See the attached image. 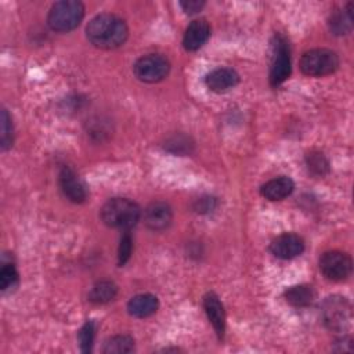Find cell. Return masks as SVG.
<instances>
[{"label":"cell","mask_w":354,"mask_h":354,"mask_svg":"<svg viewBox=\"0 0 354 354\" xmlns=\"http://www.w3.org/2000/svg\"><path fill=\"white\" fill-rule=\"evenodd\" d=\"M339 68V57L328 48H313L306 51L300 59V69L304 75L322 77L333 73Z\"/></svg>","instance_id":"cell-5"},{"label":"cell","mask_w":354,"mask_h":354,"mask_svg":"<svg viewBox=\"0 0 354 354\" xmlns=\"http://www.w3.org/2000/svg\"><path fill=\"white\" fill-rule=\"evenodd\" d=\"M94 335H95V328L93 321H86L84 325L79 330V343L80 348L83 353H90L94 342Z\"/></svg>","instance_id":"cell-24"},{"label":"cell","mask_w":354,"mask_h":354,"mask_svg":"<svg viewBox=\"0 0 354 354\" xmlns=\"http://www.w3.org/2000/svg\"><path fill=\"white\" fill-rule=\"evenodd\" d=\"M303 250H304V241L301 239V236L292 232L282 234L275 239H272V242L270 243V252L275 257L282 260L295 259L300 256Z\"/></svg>","instance_id":"cell-9"},{"label":"cell","mask_w":354,"mask_h":354,"mask_svg":"<svg viewBox=\"0 0 354 354\" xmlns=\"http://www.w3.org/2000/svg\"><path fill=\"white\" fill-rule=\"evenodd\" d=\"M335 350L336 351H343V353H353L354 347H353V339L348 336H343L340 339H337L335 342Z\"/></svg>","instance_id":"cell-29"},{"label":"cell","mask_w":354,"mask_h":354,"mask_svg":"<svg viewBox=\"0 0 354 354\" xmlns=\"http://www.w3.org/2000/svg\"><path fill=\"white\" fill-rule=\"evenodd\" d=\"M131 250H133V241L129 232H124L123 236L120 238V243H119V250H118V264L122 267L124 266L130 256H131Z\"/></svg>","instance_id":"cell-26"},{"label":"cell","mask_w":354,"mask_h":354,"mask_svg":"<svg viewBox=\"0 0 354 354\" xmlns=\"http://www.w3.org/2000/svg\"><path fill=\"white\" fill-rule=\"evenodd\" d=\"M59 188L65 198L73 203H82L87 198V191L79 176L68 166H64L59 171Z\"/></svg>","instance_id":"cell-10"},{"label":"cell","mask_w":354,"mask_h":354,"mask_svg":"<svg viewBox=\"0 0 354 354\" xmlns=\"http://www.w3.org/2000/svg\"><path fill=\"white\" fill-rule=\"evenodd\" d=\"M134 350V340L129 335H116L108 339L102 351L105 354H126Z\"/></svg>","instance_id":"cell-20"},{"label":"cell","mask_w":354,"mask_h":354,"mask_svg":"<svg viewBox=\"0 0 354 354\" xmlns=\"http://www.w3.org/2000/svg\"><path fill=\"white\" fill-rule=\"evenodd\" d=\"M295 183L288 176H279L261 185L260 194L268 201H282L292 194Z\"/></svg>","instance_id":"cell-15"},{"label":"cell","mask_w":354,"mask_h":354,"mask_svg":"<svg viewBox=\"0 0 354 354\" xmlns=\"http://www.w3.org/2000/svg\"><path fill=\"white\" fill-rule=\"evenodd\" d=\"M100 216L105 225L129 231L138 223L141 209L136 202L127 198H113L105 202L101 207Z\"/></svg>","instance_id":"cell-2"},{"label":"cell","mask_w":354,"mask_h":354,"mask_svg":"<svg viewBox=\"0 0 354 354\" xmlns=\"http://www.w3.org/2000/svg\"><path fill=\"white\" fill-rule=\"evenodd\" d=\"M321 319L333 332H344L351 326L353 311L346 297L329 296L321 304Z\"/></svg>","instance_id":"cell-4"},{"label":"cell","mask_w":354,"mask_h":354,"mask_svg":"<svg viewBox=\"0 0 354 354\" xmlns=\"http://www.w3.org/2000/svg\"><path fill=\"white\" fill-rule=\"evenodd\" d=\"M87 40L97 48L113 50L126 41L129 28L120 17L109 12L98 14L86 26Z\"/></svg>","instance_id":"cell-1"},{"label":"cell","mask_w":354,"mask_h":354,"mask_svg":"<svg viewBox=\"0 0 354 354\" xmlns=\"http://www.w3.org/2000/svg\"><path fill=\"white\" fill-rule=\"evenodd\" d=\"M271 47L272 55L270 66V83L272 87H277L283 83L290 75V50L286 39L282 35L274 36Z\"/></svg>","instance_id":"cell-6"},{"label":"cell","mask_w":354,"mask_h":354,"mask_svg":"<svg viewBox=\"0 0 354 354\" xmlns=\"http://www.w3.org/2000/svg\"><path fill=\"white\" fill-rule=\"evenodd\" d=\"M159 307V300L155 295L140 293L133 296L127 303V311L136 318H147L156 313Z\"/></svg>","instance_id":"cell-16"},{"label":"cell","mask_w":354,"mask_h":354,"mask_svg":"<svg viewBox=\"0 0 354 354\" xmlns=\"http://www.w3.org/2000/svg\"><path fill=\"white\" fill-rule=\"evenodd\" d=\"M203 6H205V1L202 0H185L180 3V7L184 10V12L189 15L199 12L203 8Z\"/></svg>","instance_id":"cell-28"},{"label":"cell","mask_w":354,"mask_h":354,"mask_svg":"<svg viewBox=\"0 0 354 354\" xmlns=\"http://www.w3.org/2000/svg\"><path fill=\"white\" fill-rule=\"evenodd\" d=\"M203 308L218 339H223L225 332V311H224L223 303L213 292H209L203 297Z\"/></svg>","instance_id":"cell-14"},{"label":"cell","mask_w":354,"mask_h":354,"mask_svg":"<svg viewBox=\"0 0 354 354\" xmlns=\"http://www.w3.org/2000/svg\"><path fill=\"white\" fill-rule=\"evenodd\" d=\"M84 17V6L77 0H61L50 8L47 22L54 32L65 33L79 26Z\"/></svg>","instance_id":"cell-3"},{"label":"cell","mask_w":354,"mask_h":354,"mask_svg":"<svg viewBox=\"0 0 354 354\" xmlns=\"http://www.w3.org/2000/svg\"><path fill=\"white\" fill-rule=\"evenodd\" d=\"M118 286L112 281H100L88 292V300L95 304H104L115 299Z\"/></svg>","instance_id":"cell-19"},{"label":"cell","mask_w":354,"mask_h":354,"mask_svg":"<svg viewBox=\"0 0 354 354\" xmlns=\"http://www.w3.org/2000/svg\"><path fill=\"white\" fill-rule=\"evenodd\" d=\"M210 37V25L206 19H195L192 21L184 33L183 46L187 51H196L201 48L207 39Z\"/></svg>","instance_id":"cell-12"},{"label":"cell","mask_w":354,"mask_h":354,"mask_svg":"<svg viewBox=\"0 0 354 354\" xmlns=\"http://www.w3.org/2000/svg\"><path fill=\"white\" fill-rule=\"evenodd\" d=\"M166 149H169L170 152H174V153H187L189 152L192 144L189 142L188 137L185 136H174L171 138H169L166 141Z\"/></svg>","instance_id":"cell-25"},{"label":"cell","mask_w":354,"mask_h":354,"mask_svg":"<svg viewBox=\"0 0 354 354\" xmlns=\"http://www.w3.org/2000/svg\"><path fill=\"white\" fill-rule=\"evenodd\" d=\"M330 32L336 36L347 35L353 28V3H348L346 8L335 11L329 18Z\"/></svg>","instance_id":"cell-17"},{"label":"cell","mask_w":354,"mask_h":354,"mask_svg":"<svg viewBox=\"0 0 354 354\" xmlns=\"http://www.w3.org/2000/svg\"><path fill=\"white\" fill-rule=\"evenodd\" d=\"M14 133H12V122L7 109L1 111V136H0V147L1 151H7L12 147Z\"/></svg>","instance_id":"cell-22"},{"label":"cell","mask_w":354,"mask_h":354,"mask_svg":"<svg viewBox=\"0 0 354 354\" xmlns=\"http://www.w3.org/2000/svg\"><path fill=\"white\" fill-rule=\"evenodd\" d=\"M18 283V271L14 264H3L0 270V289L8 290Z\"/></svg>","instance_id":"cell-23"},{"label":"cell","mask_w":354,"mask_h":354,"mask_svg":"<svg viewBox=\"0 0 354 354\" xmlns=\"http://www.w3.org/2000/svg\"><path fill=\"white\" fill-rule=\"evenodd\" d=\"M285 300L295 307H307L315 299V292L311 285H295L285 290Z\"/></svg>","instance_id":"cell-18"},{"label":"cell","mask_w":354,"mask_h":354,"mask_svg":"<svg viewBox=\"0 0 354 354\" xmlns=\"http://www.w3.org/2000/svg\"><path fill=\"white\" fill-rule=\"evenodd\" d=\"M217 205V201L216 198L213 196H202V198H198L194 203V209L198 212V213H210L214 210Z\"/></svg>","instance_id":"cell-27"},{"label":"cell","mask_w":354,"mask_h":354,"mask_svg":"<svg viewBox=\"0 0 354 354\" xmlns=\"http://www.w3.org/2000/svg\"><path fill=\"white\" fill-rule=\"evenodd\" d=\"M239 82V75L231 68H217L205 76V84L214 93H224L235 87Z\"/></svg>","instance_id":"cell-13"},{"label":"cell","mask_w":354,"mask_h":354,"mask_svg":"<svg viewBox=\"0 0 354 354\" xmlns=\"http://www.w3.org/2000/svg\"><path fill=\"white\" fill-rule=\"evenodd\" d=\"M173 220L171 207L165 202H152L144 210V223L152 231L166 230Z\"/></svg>","instance_id":"cell-11"},{"label":"cell","mask_w":354,"mask_h":354,"mask_svg":"<svg viewBox=\"0 0 354 354\" xmlns=\"http://www.w3.org/2000/svg\"><path fill=\"white\" fill-rule=\"evenodd\" d=\"M133 72L141 82L158 83L169 75L170 62L160 54H148L136 61Z\"/></svg>","instance_id":"cell-7"},{"label":"cell","mask_w":354,"mask_h":354,"mask_svg":"<svg viewBox=\"0 0 354 354\" xmlns=\"http://www.w3.org/2000/svg\"><path fill=\"white\" fill-rule=\"evenodd\" d=\"M306 163L314 176H325L329 171V162L321 152H310L306 156Z\"/></svg>","instance_id":"cell-21"},{"label":"cell","mask_w":354,"mask_h":354,"mask_svg":"<svg viewBox=\"0 0 354 354\" xmlns=\"http://www.w3.org/2000/svg\"><path fill=\"white\" fill-rule=\"evenodd\" d=\"M351 270L353 261L344 252L329 250L319 257V271L329 281H344L350 277Z\"/></svg>","instance_id":"cell-8"}]
</instances>
